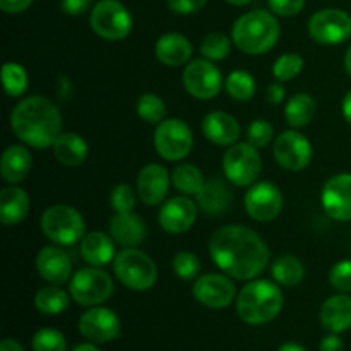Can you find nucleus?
I'll use <instances>...</instances> for the list:
<instances>
[{
    "label": "nucleus",
    "mask_w": 351,
    "mask_h": 351,
    "mask_svg": "<svg viewBox=\"0 0 351 351\" xmlns=\"http://www.w3.org/2000/svg\"><path fill=\"white\" fill-rule=\"evenodd\" d=\"M209 256L225 274L237 281H252L269 264V249L252 228L226 225L209 239Z\"/></svg>",
    "instance_id": "f257e3e1"
},
{
    "label": "nucleus",
    "mask_w": 351,
    "mask_h": 351,
    "mask_svg": "<svg viewBox=\"0 0 351 351\" xmlns=\"http://www.w3.org/2000/svg\"><path fill=\"white\" fill-rule=\"evenodd\" d=\"M58 106L45 96H27L10 112V129L17 139L34 149L53 146L64 130Z\"/></svg>",
    "instance_id": "f03ea898"
},
{
    "label": "nucleus",
    "mask_w": 351,
    "mask_h": 351,
    "mask_svg": "<svg viewBox=\"0 0 351 351\" xmlns=\"http://www.w3.org/2000/svg\"><path fill=\"white\" fill-rule=\"evenodd\" d=\"M281 27L276 14L256 9L245 12L232 27L233 45L247 55H263L276 47Z\"/></svg>",
    "instance_id": "7ed1b4c3"
},
{
    "label": "nucleus",
    "mask_w": 351,
    "mask_h": 351,
    "mask_svg": "<svg viewBox=\"0 0 351 351\" xmlns=\"http://www.w3.org/2000/svg\"><path fill=\"white\" fill-rule=\"evenodd\" d=\"M283 291L276 281L252 280L237 295V314L245 324L264 326L283 308Z\"/></svg>",
    "instance_id": "20e7f679"
},
{
    "label": "nucleus",
    "mask_w": 351,
    "mask_h": 351,
    "mask_svg": "<svg viewBox=\"0 0 351 351\" xmlns=\"http://www.w3.org/2000/svg\"><path fill=\"white\" fill-rule=\"evenodd\" d=\"M40 228L51 243L60 247L81 243L86 235L84 218L77 209L67 204L50 206L41 216Z\"/></svg>",
    "instance_id": "39448f33"
},
{
    "label": "nucleus",
    "mask_w": 351,
    "mask_h": 351,
    "mask_svg": "<svg viewBox=\"0 0 351 351\" xmlns=\"http://www.w3.org/2000/svg\"><path fill=\"white\" fill-rule=\"evenodd\" d=\"M113 271L120 283L132 291H146L156 285V263L137 247H125L113 259Z\"/></svg>",
    "instance_id": "423d86ee"
},
{
    "label": "nucleus",
    "mask_w": 351,
    "mask_h": 351,
    "mask_svg": "<svg viewBox=\"0 0 351 351\" xmlns=\"http://www.w3.org/2000/svg\"><path fill=\"white\" fill-rule=\"evenodd\" d=\"M69 293L81 307H96L105 304L113 295V280L101 267H82L72 274Z\"/></svg>",
    "instance_id": "0eeeda50"
},
{
    "label": "nucleus",
    "mask_w": 351,
    "mask_h": 351,
    "mask_svg": "<svg viewBox=\"0 0 351 351\" xmlns=\"http://www.w3.org/2000/svg\"><path fill=\"white\" fill-rule=\"evenodd\" d=\"M263 170L259 149L250 143H235L223 154V173L230 184L237 187H250L256 184Z\"/></svg>",
    "instance_id": "6e6552de"
},
{
    "label": "nucleus",
    "mask_w": 351,
    "mask_h": 351,
    "mask_svg": "<svg viewBox=\"0 0 351 351\" xmlns=\"http://www.w3.org/2000/svg\"><path fill=\"white\" fill-rule=\"evenodd\" d=\"M89 24L101 40L120 41L132 31V16L119 0H99L93 7Z\"/></svg>",
    "instance_id": "1a4fd4ad"
},
{
    "label": "nucleus",
    "mask_w": 351,
    "mask_h": 351,
    "mask_svg": "<svg viewBox=\"0 0 351 351\" xmlns=\"http://www.w3.org/2000/svg\"><path fill=\"white\" fill-rule=\"evenodd\" d=\"M153 141L156 153L167 161L185 160L194 146L191 127L180 119H165L158 123Z\"/></svg>",
    "instance_id": "9d476101"
},
{
    "label": "nucleus",
    "mask_w": 351,
    "mask_h": 351,
    "mask_svg": "<svg viewBox=\"0 0 351 351\" xmlns=\"http://www.w3.org/2000/svg\"><path fill=\"white\" fill-rule=\"evenodd\" d=\"M182 82L192 98L213 99L221 91L223 75L215 62L208 58H195L185 65Z\"/></svg>",
    "instance_id": "9b49d317"
},
{
    "label": "nucleus",
    "mask_w": 351,
    "mask_h": 351,
    "mask_svg": "<svg viewBox=\"0 0 351 351\" xmlns=\"http://www.w3.org/2000/svg\"><path fill=\"white\" fill-rule=\"evenodd\" d=\"M308 34L319 45L332 47L351 38V17L341 9H322L312 14Z\"/></svg>",
    "instance_id": "f8f14e48"
},
{
    "label": "nucleus",
    "mask_w": 351,
    "mask_h": 351,
    "mask_svg": "<svg viewBox=\"0 0 351 351\" xmlns=\"http://www.w3.org/2000/svg\"><path fill=\"white\" fill-rule=\"evenodd\" d=\"M273 156L287 171H302L312 161V144L298 130H285L274 139Z\"/></svg>",
    "instance_id": "ddd939ff"
},
{
    "label": "nucleus",
    "mask_w": 351,
    "mask_h": 351,
    "mask_svg": "<svg viewBox=\"0 0 351 351\" xmlns=\"http://www.w3.org/2000/svg\"><path fill=\"white\" fill-rule=\"evenodd\" d=\"M79 332L84 339L95 345L115 341L122 331L120 319L112 308L106 307H89L84 314L79 317Z\"/></svg>",
    "instance_id": "4468645a"
},
{
    "label": "nucleus",
    "mask_w": 351,
    "mask_h": 351,
    "mask_svg": "<svg viewBox=\"0 0 351 351\" xmlns=\"http://www.w3.org/2000/svg\"><path fill=\"white\" fill-rule=\"evenodd\" d=\"M192 295L204 307L219 311L237 300V290L228 274L208 273L199 276L192 285Z\"/></svg>",
    "instance_id": "2eb2a0df"
},
{
    "label": "nucleus",
    "mask_w": 351,
    "mask_h": 351,
    "mask_svg": "<svg viewBox=\"0 0 351 351\" xmlns=\"http://www.w3.org/2000/svg\"><path fill=\"white\" fill-rule=\"evenodd\" d=\"M247 215L261 223L273 221L283 209V194L271 182H257L249 187L243 197Z\"/></svg>",
    "instance_id": "dca6fc26"
},
{
    "label": "nucleus",
    "mask_w": 351,
    "mask_h": 351,
    "mask_svg": "<svg viewBox=\"0 0 351 351\" xmlns=\"http://www.w3.org/2000/svg\"><path fill=\"white\" fill-rule=\"evenodd\" d=\"M324 213L336 221H351V173L332 175L322 187Z\"/></svg>",
    "instance_id": "f3484780"
},
{
    "label": "nucleus",
    "mask_w": 351,
    "mask_h": 351,
    "mask_svg": "<svg viewBox=\"0 0 351 351\" xmlns=\"http://www.w3.org/2000/svg\"><path fill=\"white\" fill-rule=\"evenodd\" d=\"M197 213V202L189 199V195H177V197H171L170 201L161 204L158 221L167 233L180 235V233L189 232L194 226Z\"/></svg>",
    "instance_id": "a211bd4d"
},
{
    "label": "nucleus",
    "mask_w": 351,
    "mask_h": 351,
    "mask_svg": "<svg viewBox=\"0 0 351 351\" xmlns=\"http://www.w3.org/2000/svg\"><path fill=\"white\" fill-rule=\"evenodd\" d=\"M171 185V175L160 163H149L141 168L136 180L137 195L146 206H160L167 199Z\"/></svg>",
    "instance_id": "6ab92c4d"
},
{
    "label": "nucleus",
    "mask_w": 351,
    "mask_h": 351,
    "mask_svg": "<svg viewBox=\"0 0 351 351\" xmlns=\"http://www.w3.org/2000/svg\"><path fill=\"white\" fill-rule=\"evenodd\" d=\"M38 274L48 285H65L72 278V261L60 245H47L38 250L34 261Z\"/></svg>",
    "instance_id": "aec40b11"
},
{
    "label": "nucleus",
    "mask_w": 351,
    "mask_h": 351,
    "mask_svg": "<svg viewBox=\"0 0 351 351\" xmlns=\"http://www.w3.org/2000/svg\"><path fill=\"white\" fill-rule=\"evenodd\" d=\"M202 134L216 146L230 147L239 141L242 129L239 120L226 112H211L202 119Z\"/></svg>",
    "instance_id": "412c9836"
},
{
    "label": "nucleus",
    "mask_w": 351,
    "mask_h": 351,
    "mask_svg": "<svg viewBox=\"0 0 351 351\" xmlns=\"http://www.w3.org/2000/svg\"><path fill=\"white\" fill-rule=\"evenodd\" d=\"M108 233L115 243L125 247H139L146 240L147 228L143 218L132 213H115L108 219Z\"/></svg>",
    "instance_id": "4be33fe9"
},
{
    "label": "nucleus",
    "mask_w": 351,
    "mask_h": 351,
    "mask_svg": "<svg viewBox=\"0 0 351 351\" xmlns=\"http://www.w3.org/2000/svg\"><path fill=\"white\" fill-rule=\"evenodd\" d=\"M156 58L167 67H182L191 62L194 47L185 34L165 33L154 45Z\"/></svg>",
    "instance_id": "5701e85b"
},
{
    "label": "nucleus",
    "mask_w": 351,
    "mask_h": 351,
    "mask_svg": "<svg viewBox=\"0 0 351 351\" xmlns=\"http://www.w3.org/2000/svg\"><path fill=\"white\" fill-rule=\"evenodd\" d=\"M233 201V192L223 178H209L204 187L195 195L199 209L209 216H218L228 211Z\"/></svg>",
    "instance_id": "b1692460"
},
{
    "label": "nucleus",
    "mask_w": 351,
    "mask_h": 351,
    "mask_svg": "<svg viewBox=\"0 0 351 351\" xmlns=\"http://www.w3.org/2000/svg\"><path fill=\"white\" fill-rule=\"evenodd\" d=\"M321 324L326 331L335 335L351 329V297L348 293L332 295L322 304Z\"/></svg>",
    "instance_id": "393cba45"
},
{
    "label": "nucleus",
    "mask_w": 351,
    "mask_h": 351,
    "mask_svg": "<svg viewBox=\"0 0 351 351\" xmlns=\"http://www.w3.org/2000/svg\"><path fill=\"white\" fill-rule=\"evenodd\" d=\"M33 165V156L29 149L23 144H12L5 147L0 160V175L7 184L17 185L26 180Z\"/></svg>",
    "instance_id": "a878e982"
},
{
    "label": "nucleus",
    "mask_w": 351,
    "mask_h": 351,
    "mask_svg": "<svg viewBox=\"0 0 351 351\" xmlns=\"http://www.w3.org/2000/svg\"><path fill=\"white\" fill-rule=\"evenodd\" d=\"M81 256L89 266L103 267L115 259V240L105 232L86 233L81 240Z\"/></svg>",
    "instance_id": "bb28decb"
},
{
    "label": "nucleus",
    "mask_w": 351,
    "mask_h": 351,
    "mask_svg": "<svg viewBox=\"0 0 351 351\" xmlns=\"http://www.w3.org/2000/svg\"><path fill=\"white\" fill-rule=\"evenodd\" d=\"M29 213V195L23 187L7 185L0 191V221L5 226H14L23 221Z\"/></svg>",
    "instance_id": "cd10ccee"
},
{
    "label": "nucleus",
    "mask_w": 351,
    "mask_h": 351,
    "mask_svg": "<svg viewBox=\"0 0 351 351\" xmlns=\"http://www.w3.org/2000/svg\"><path fill=\"white\" fill-rule=\"evenodd\" d=\"M58 163L65 167H79L88 160V143L75 132H62L51 146Z\"/></svg>",
    "instance_id": "c85d7f7f"
},
{
    "label": "nucleus",
    "mask_w": 351,
    "mask_h": 351,
    "mask_svg": "<svg viewBox=\"0 0 351 351\" xmlns=\"http://www.w3.org/2000/svg\"><path fill=\"white\" fill-rule=\"evenodd\" d=\"M315 110V99L308 93H297L285 105V120L291 129H302L314 120Z\"/></svg>",
    "instance_id": "c756f323"
},
{
    "label": "nucleus",
    "mask_w": 351,
    "mask_h": 351,
    "mask_svg": "<svg viewBox=\"0 0 351 351\" xmlns=\"http://www.w3.org/2000/svg\"><path fill=\"white\" fill-rule=\"evenodd\" d=\"M271 276L280 287L293 288L300 285L305 278V267L298 257L291 256V254H283L271 264Z\"/></svg>",
    "instance_id": "7c9ffc66"
},
{
    "label": "nucleus",
    "mask_w": 351,
    "mask_h": 351,
    "mask_svg": "<svg viewBox=\"0 0 351 351\" xmlns=\"http://www.w3.org/2000/svg\"><path fill=\"white\" fill-rule=\"evenodd\" d=\"M71 293L62 290L58 285H48L40 288L34 295V307L43 315H58L67 311L71 304Z\"/></svg>",
    "instance_id": "2f4dec72"
},
{
    "label": "nucleus",
    "mask_w": 351,
    "mask_h": 351,
    "mask_svg": "<svg viewBox=\"0 0 351 351\" xmlns=\"http://www.w3.org/2000/svg\"><path fill=\"white\" fill-rule=\"evenodd\" d=\"M204 184V175L195 165L180 163L178 167H175L173 173H171V185L182 195H197Z\"/></svg>",
    "instance_id": "473e14b6"
},
{
    "label": "nucleus",
    "mask_w": 351,
    "mask_h": 351,
    "mask_svg": "<svg viewBox=\"0 0 351 351\" xmlns=\"http://www.w3.org/2000/svg\"><path fill=\"white\" fill-rule=\"evenodd\" d=\"M226 93L237 101H249L256 96L257 82L254 75L247 71H233L230 72L225 81Z\"/></svg>",
    "instance_id": "72a5a7b5"
},
{
    "label": "nucleus",
    "mask_w": 351,
    "mask_h": 351,
    "mask_svg": "<svg viewBox=\"0 0 351 351\" xmlns=\"http://www.w3.org/2000/svg\"><path fill=\"white\" fill-rule=\"evenodd\" d=\"M137 115L146 123H160L167 115V105L161 96L156 93H143L136 103Z\"/></svg>",
    "instance_id": "f704fd0d"
},
{
    "label": "nucleus",
    "mask_w": 351,
    "mask_h": 351,
    "mask_svg": "<svg viewBox=\"0 0 351 351\" xmlns=\"http://www.w3.org/2000/svg\"><path fill=\"white\" fill-rule=\"evenodd\" d=\"M2 81L7 96H10V98L23 96L27 88L26 69L17 62H5L2 67Z\"/></svg>",
    "instance_id": "c9c22d12"
},
{
    "label": "nucleus",
    "mask_w": 351,
    "mask_h": 351,
    "mask_svg": "<svg viewBox=\"0 0 351 351\" xmlns=\"http://www.w3.org/2000/svg\"><path fill=\"white\" fill-rule=\"evenodd\" d=\"M232 38L225 33H209L201 43L202 58H208L211 62H221L232 51Z\"/></svg>",
    "instance_id": "e433bc0d"
},
{
    "label": "nucleus",
    "mask_w": 351,
    "mask_h": 351,
    "mask_svg": "<svg viewBox=\"0 0 351 351\" xmlns=\"http://www.w3.org/2000/svg\"><path fill=\"white\" fill-rule=\"evenodd\" d=\"M171 267H173L175 276H178L180 280L195 281L199 278V274H201L202 264L201 259L194 252L182 250V252L175 254L173 261H171Z\"/></svg>",
    "instance_id": "4c0bfd02"
},
{
    "label": "nucleus",
    "mask_w": 351,
    "mask_h": 351,
    "mask_svg": "<svg viewBox=\"0 0 351 351\" xmlns=\"http://www.w3.org/2000/svg\"><path fill=\"white\" fill-rule=\"evenodd\" d=\"M304 57L298 53H283L273 65V75L278 82H288L304 71Z\"/></svg>",
    "instance_id": "58836bf2"
},
{
    "label": "nucleus",
    "mask_w": 351,
    "mask_h": 351,
    "mask_svg": "<svg viewBox=\"0 0 351 351\" xmlns=\"http://www.w3.org/2000/svg\"><path fill=\"white\" fill-rule=\"evenodd\" d=\"M31 346L33 351H67L65 336L51 328H43L34 332Z\"/></svg>",
    "instance_id": "ea45409f"
},
{
    "label": "nucleus",
    "mask_w": 351,
    "mask_h": 351,
    "mask_svg": "<svg viewBox=\"0 0 351 351\" xmlns=\"http://www.w3.org/2000/svg\"><path fill=\"white\" fill-rule=\"evenodd\" d=\"M137 197V191H134L129 184H119L110 192V206L115 213H132Z\"/></svg>",
    "instance_id": "a19ab883"
},
{
    "label": "nucleus",
    "mask_w": 351,
    "mask_h": 351,
    "mask_svg": "<svg viewBox=\"0 0 351 351\" xmlns=\"http://www.w3.org/2000/svg\"><path fill=\"white\" fill-rule=\"evenodd\" d=\"M273 137V125H271V122H267V120L264 119L254 120V122H250V125L247 127V143L256 146L257 149H263V147L269 146Z\"/></svg>",
    "instance_id": "79ce46f5"
},
{
    "label": "nucleus",
    "mask_w": 351,
    "mask_h": 351,
    "mask_svg": "<svg viewBox=\"0 0 351 351\" xmlns=\"http://www.w3.org/2000/svg\"><path fill=\"white\" fill-rule=\"evenodd\" d=\"M329 283L339 293H351V259L339 261L329 271Z\"/></svg>",
    "instance_id": "37998d69"
},
{
    "label": "nucleus",
    "mask_w": 351,
    "mask_h": 351,
    "mask_svg": "<svg viewBox=\"0 0 351 351\" xmlns=\"http://www.w3.org/2000/svg\"><path fill=\"white\" fill-rule=\"evenodd\" d=\"M267 5L271 12L276 16L291 17L304 10L305 0H267Z\"/></svg>",
    "instance_id": "c03bdc74"
},
{
    "label": "nucleus",
    "mask_w": 351,
    "mask_h": 351,
    "mask_svg": "<svg viewBox=\"0 0 351 351\" xmlns=\"http://www.w3.org/2000/svg\"><path fill=\"white\" fill-rule=\"evenodd\" d=\"M208 0H167L171 12L180 14V16H191V14L199 12L206 5Z\"/></svg>",
    "instance_id": "a18cd8bd"
},
{
    "label": "nucleus",
    "mask_w": 351,
    "mask_h": 351,
    "mask_svg": "<svg viewBox=\"0 0 351 351\" xmlns=\"http://www.w3.org/2000/svg\"><path fill=\"white\" fill-rule=\"evenodd\" d=\"M93 0H62L60 5L67 16H81L91 7Z\"/></svg>",
    "instance_id": "49530a36"
},
{
    "label": "nucleus",
    "mask_w": 351,
    "mask_h": 351,
    "mask_svg": "<svg viewBox=\"0 0 351 351\" xmlns=\"http://www.w3.org/2000/svg\"><path fill=\"white\" fill-rule=\"evenodd\" d=\"M33 0H0V9L5 14H21L27 10Z\"/></svg>",
    "instance_id": "de8ad7c7"
},
{
    "label": "nucleus",
    "mask_w": 351,
    "mask_h": 351,
    "mask_svg": "<svg viewBox=\"0 0 351 351\" xmlns=\"http://www.w3.org/2000/svg\"><path fill=\"white\" fill-rule=\"evenodd\" d=\"M319 350L321 351H345V343H343V339L339 338V335L331 332V335H328L322 338Z\"/></svg>",
    "instance_id": "09e8293b"
},
{
    "label": "nucleus",
    "mask_w": 351,
    "mask_h": 351,
    "mask_svg": "<svg viewBox=\"0 0 351 351\" xmlns=\"http://www.w3.org/2000/svg\"><path fill=\"white\" fill-rule=\"evenodd\" d=\"M266 98L271 105H281L285 101V88L280 82H273V84L267 86Z\"/></svg>",
    "instance_id": "8fccbe9b"
},
{
    "label": "nucleus",
    "mask_w": 351,
    "mask_h": 351,
    "mask_svg": "<svg viewBox=\"0 0 351 351\" xmlns=\"http://www.w3.org/2000/svg\"><path fill=\"white\" fill-rule=\"evenodd\" d=\"M0 351H24L23 345L12 338H7L0 343Z\"/></svg>",
    "instance_id": "3c124183"
},
{
    "label": "nucleus",
    "mask_w": 351,
    "mask_h": 351,
    "mask_svg": "<svg viewBox=\"0 0 351 351\" xmlns=\"http://www.w3.org/2000/svg\"><path fill=\"white\" fill-rule=\"evenodd\" d=\"M341 112H343V117H345L346 122L351 125V89L348 93L345 95V98H343V103H341Z\"/></svg>",
    "instance_id": "603ef678"
},
{
    "label": "nucleus",
    "mask_w": 351,
    "mask_h": 351,
    "mask_svg": "<svg viewBox=\"0 0 351 351\" xmlns=\"http://www.w3.org/2000/svg\"><path fill=\"white\" fill-rule=\"evenodd\" d=\"M278 351H307L304 348L302 345H298V343H285V345H281Z\"/></svg>",
    "instance_id": "864d4df0"
},
{
    "label": "nucleus",
    "mask_w": 351,
    "mask_h": 351,
    "mask_svg": "<svg viewBox=\"0 0 351 351\" xmlns=\"http://www.w3.org/2000/svg\"><path fill=\"white\" fill-rule=\"evenodd\" d=\"M72 351H101L95 343H81V345L75 346Z\"/></svg>",
    "instance_id": "5fc2aeb1"
},
{
    "label": "nucleus",
    "mask_w": 351,
    "mask_h": 351,
    "mask_svg": "<svg viewBox=\"0 0 351 351\" xmlns=\"http://www.w3.org/2000/svg\"><path fill=\"white\" fill-rule=\"evenodd\" d=\"M345 69H346V72H348V75L351 77V45H350V48L346 50V53H345Z\"/></svg>",
    "instance_id": "6e6d98bb"
},
{
    "label": "nucleus",
    "mask_w": 351,
    "mask_h": 351,
    "mask_svg": "<svg viewBox=\"0 0 351 351\" xmlns=\"http://www.w3.org/2000/svg\"><path fill=\"white\" fill-rule=\"evenodd\" d=\"M225 2L232 3V5H237V7H242V5H247L250 0H225Z\"/></svg>",
    "instance_id": "4d7b16f0"
}]
</instances>
